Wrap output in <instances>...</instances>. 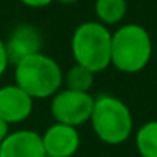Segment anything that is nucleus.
<instances>
[{
    "label": "nucleus",
    "instance_id": "9d476101",
    "mask_svg": "<svg viewBox=\"0 0 157 157\" xmlns=\"http://www.w3.org/2000/svg\"><path fill=\"white\" fill-rule=\"evenodd\" d=\"M96 21L103 25H117L127 15V0H95Z\"/></svg>",
    "mask_w": 157,
    "mask_h": 157
},
{
    "label": "nucleus",
    "instance_id": "ddd939ff",
    "mask_svg": "<svg viewBox=\"0 0 157 157\" xmlns=\"http://www.w3.org/2000/svg\"><path fill=\"white\" fill-rule=\"evenodd\" d=\"M10 66V59L7 54V48H5V41L0 37V78L5 75L7 68Z\"/></svg>",
    "mask_w": 157,
    "mask_h": 157
},
{
    "label": "nucleus",
    "instance_id": "dca6fc26",
    "mask_svg": "<svg viewBox=\"0 0 157 157\" xmlns=\"http://www.w3.org/2000/svg\"><path fill=\"white\" fill-rule=\"evenodd\" d=\"M54 2H59L63 5H75V4H78L79 0H54Z\"/></svg>",
    "mask_w": 157,
    "mask_h": 157
},
{
    "label": "nucleus",
    "instance_id": "f03ea898",
    "mask_svg": "<svg viewBox=\"0 0 157 157\" xmlns=\"http://www.w3.org/2000/svg\"><path fill=\"white\" fill-rule=\"evenodd\" d=\"M71 54L75 63L86 69L101 73L112 64V32L98 21H86L71 36Z\"/></svg>",
    "mask_w": 157,
    "mask_h": 157
},
{
    "label": "nucleus",
    "instance_id": "423d86ee",
    "mask_svg": "<svg viewBox=\"0 0 157 157\" xmlns=\"http://www.w3.org/2000/svg\"><path fill=\"white\" fill-rule=\"evenodd\" d=\"M81 137L76 127L54 122L42 133V145L46 155L51 157H73L79 149Z\"/></svg>",
    "mask_w": 157,
    "mask_h": 157
},
{
    "label": "nucleus",
    "instance_id": "f3484780",
    "mask_svg": "<svg viewBox=\"0 0 157 157\" xmlns=\"http://www.w3.org/2000/svg\"><path fill=\"white\" fill-rule=\"evenodd\" d=\"M44 157H51V155H44Z\"/></svg>",
    "mask_w": 157,
    "mask_h": 157
},
{
    "label": "nucleus",
    "instance_id": "6e6552de",
    "mask_svg": "<svg viewBox=\"0 0 157 157\" xmlns=\"http://www.w3.org/2000/svg\"><path fill=\"white\" fill-rule=\"evenodd\" d=\"M34 100L17 85H5L0 88V118L9 125L22 123L32 115Z\"/></svg>",
    "mask_w": 157,
    "mask_h": 157
},
{
    "label": "nucleus",
    "instance_id": "7ed1b4c3",
    "mask_svg": "<svg viewBox=\"0 0 157 157\" xmlns=\"http://www.w3.org/2000/svg\"><path fill=\"white\" fill-rule=\"evenodd\" d=\"M152 58V39L140 24H125L112 32V66L125 75L140 73Z\"/></svg>",
    "mask_w": 157,
    "mask_h": 157
},
{
    "label": "nucleus",
    "instance_id": "4468645a",
    "mask_svg": "<svg viewBox=\"0 0 157 157\" xmlns=\"http://www.w3.org/2000/svg\"><path fill=\"white\" fill-rule=\"evenodd\" d=\"M19 2L29 9H44L48 5H51L54 0H19Z\"/></svg>",
    "mask_w": 157,
    "mask_h": 157
},
{
    "label": "nucleus",
    "instance_id": "f257e3e1",
    "mask_svg": "<svg viewBox=\"0 0 157 157\" xmlns=\"http://www.w3.org/2000/svg\"><path fill=\"white\" fill-rule=\"evenodd\" d=\"M14 79L32 100H46L52 98L63 88L64 73L56 59L37 52L15 63Z\"/></svg>",
    "mask_w": 157,
    "mask_h": 157
},
{
    "label": "nucleus",
    "instance_id": "2eb2a0df",
    "mask_svg": "<svg viewBox=\"0 0 157 157\" xmlns=\"http://www.w3.org/2000/svg\"><path fill=\"white\" fill-rule=\"evenodd\" d=\"M9 133H10V125H9L5 120L0 118V144H2V140H4Z\"/></svg>",
    "mask_w": 157,
    "mask_h": 157
},
{
    "label": "nucleus",
    "instance_id": "39448f33",
    "mask_svg": "<svg viewBox=\"0 0 157 157\" xmlns=\"http://www.w3.org/2000/svg\"><path fill=\"white\" fill-rule=\"evenodd\" d=\"M93 105H95V98L90 93L61 88L51 98L49 110L54 122L78 128L79 125L90 122Z\"/></svg>",
    "mask_w": 157,
    "mask_h": 157
},
{
    "label": "nucleus",
    "instance_id": "0eeeda50",
    "mask_svg": "<svg viewBox=\"0 0 157 157\" xmlns=\"http://www.w3.org/2000/svg\"><path fill=\"white\" fill-rule=\"evenodd\" d=\"M5 48L10 64H15L27 56L42 52V34L32 24H19L5 39Z\"/></svg>",
    "mask_w": 157,
    "mask_h": 157
},
{
    "label": "nucleus",
    "instance_id": "9b49d317",
    "mask_svg": "<svg viewBox=\"0 0 157 157\" xmlns=\"http://www.w3.org/2000/svg\"><path fill=\"white\" fill-rule=\"evenodd\" d=\"M135 145L140 157H157V120L145 122L137 128Z\"/></svg>",
    "mask_w": 157,
    "mask_h": 157
},
{
    "label": "nucleus",
    "instance_id": "1a4fd4ad",
    "mask_svg": "<svg viewBox=\"0 0 157 157\" xmlns=\"http://www.w3.org/2000/svg\"><path fill=\"white\" fill-rule=\"evenodd\" d=\"M42 135L36 130L21 128L10 132L0 144V157H44Z\"/></svg>",
    "mask_w": 157,
    "mask_h": 157
},
{
    "label": "nucleus",
    "instance_id": "20e7f679",
    "mask_svg": "<svg viewBox=\"0 0 157 157\" xmlns=\"http://www.w3.org/2000/svg\"><path fill=\"white\" fill-rule=\"evenodd\" d=\"M90 123L95 135L108 145L127 142L133 132V117L130 108L125 101L112 95H100L95 98Z\"/></svg>",
    "mask_w": 157,
    "mask_h": 157
},
{
    "label": "nucleus",
    "instance_id": "f8f14e48",
    "mask_svg": "<svg viewBox=\"0 0 157 157\" xmlns=\"http://www.w3.org/2000/svg\"><path fill=\"white\" fill-rule=\"evenodd\" d=\"M93 83H95V73L75 63V66H71L64 73V83L63 85H66V88L75 90V91L90 93Z\"/></svg>",
    "mask_w": 157,
    "mask_h": 157
}]
</instances>
